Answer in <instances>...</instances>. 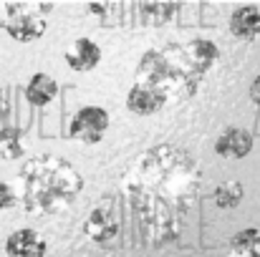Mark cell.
I'll use <instances>...</instances> for the list:
<instances>
[{
    "instance_id": "11",
    "label": "cell",
    "mask_w": 260,
    "mask_h": 257,
    "mask_svg": "<svg viewBox=\"0 0 260 257\" xmlns=\"http://www.w3.org/2000/svg\"><path fill=\"white\" fill-rule=\"evenodd\" d=\"M56 93H58V84L48 74H33L25 84V101L30 106H38V108L48 106L56 98Z\"/></svg>"
},
{
    "instance_id": "10",
    "label": "cell",
    "mask_w": 260,
    "mask_h": 257,
    "mask_svg": "<svg viewBox=\"0 0 260 257\" xmlns=\"http://www.w3.org/2000/svg\"><path fill=\"white\" fill-rule=\"evenodd\" d=\"M230 33L240 41H260V8L240 5L230 15Z\"/></svg>"
},
{
    "instance_id": "8",
    "label": "cell",
    "mask_w": 260,
    "mask_h": 257,
    "mask_svg": "<svg viewBox=\"0 0 260 257\" xmlns=\"http://www.w3.org/2000/svg\"><path fill=\"white\" fill-rule=\"evenodd\" d=\"M250 152H253V134L240 126H230L215 139V154L220 159H245Z\"/></svg>"
},
{
    "instance_id": "6",
    "label": "cell",
    "mask_w": 260,
    "mask_h": 257,
    "mask_svg": "<svg viewBox=\"0 0 260 257\" xmlns=\"http://www.w3.org/2000/svg\"><path fill=\"white\" fill-rule=\"evenodd\" d=\"M101 58H104V51H101V46H99L96 41H91V38H74V41L69 43V48L63 51L66 66H69L71 71H76V74L93 71V68L101 63Z\"/></svg>"
},
{
    "instance_id": "7",
    "label": "cell",
    "mask_w": 260,
    "mask_h": 257,
    "mask_svg": "<svg viewBox=\"0 0 260 257\" xmlns=\"http://www.w3.org/2000/svg\"><path fill=\"white\" fill-rule=\"evenodd\" d=\"M86 237L91 242L99 245H109L119 237V219L109 207H93L86 217V227H84Z\"/></svg>"
},
{
    "instance_id": "3",
    "label": "cell",
    "mask_w": 260,
    "mask_h": 257,
    "mask_svg": "<svg viewBox=\"0 0 260 257\" xmlns=\"http://www.w3.org/2000/svg\"><path fill=\"white\" fill-rule=\"evenodd\" d=\"M84 174L69 159L41 154L28 159L18 171V197L28 214H58L69 209L84 192Z\"/></svg>"
},
{
    "instance_id": "18",
    "label": "cell",
    "mask_w": 260,
    "mask_h": 257,
    "mask_svg": "<svg viewBox=\"0 0 260 257\" xmlns=\"http://www.w3.org/2000/svg\"><path fill=\"white\" fill-rule=\"evenodd\" d=\"M3 108H5V103H3V88H0V114H3Z\"/></svg>"
},
{
    "instance_id": "19",
    "label": "cell",
    "mask_w": 260,
    "mask_h": 257,
    "mask_svg": "<svg viewBox=\"0 0 260 257\" xmlns=\"http://www.w3.org/2000/svg\"><path fill=\"white\" fill-rule=\"evenodd\" d=\"M225 257H238V255H233V252H228V255H225Z\"/></svg>"
},
{
    "instance_id": "2",
    "label": "cell",
    "mask_w": 260,
    "mask_h": 257,
    "mask_svg": "<svg viewBox=\"0 0 260 257\" xmlns=\"http://www.w3.org/2000/svg\"><path fill=\"white\" fill-rule=\"evenodd\" d=\"M217 58L220 48L210 38H189L162 48H149L137 63L134 86L154 91L167 106L174 101H187Z\"/></svg>"
},
{
    "instance_id": "16",
    "label": "cell",
    "mask_w": 260,
    "mask_h": 257,
    "mask_svg": "<svg viewBox=\"0 0 260 257\" xmlns=\"http://www.w3.org/2000/svg\"><path fill=\"white\" fill-rule=\"evenodd\" d=\"M18 204H20V197H18V192L13 189V184L0 181V209H13V207H18Z\"/></svg>"
},
{
    "instance_id": "12",
    "label": "cell",
    "mask_w": 260,
    "mask_h": 257,
    "mask_svg": "<svg viewBox=\"0 0 260 257\" xmlns=\"http://www.w3.org/2000/svg\"><path fill=\"white\" fill-rule=\"evenodd\" d=\"M25 136L18 126H3L0 129V159L3 162H18L25 157Z\"/></svg>"
},
{
    "instance_id": "17",
    "label": "cell",
    "mask_w": 260,
    "mask_h": 257,
    "mask_svg": "<svg viewBox=\"0 0 260 257\" xmlns=\"http://www.w3.org/2000/svg\"><path fill=\"white\" fill-rule=\"evenodd\" d=\"M248 93H250V101H253L255 106H260V76L253 79V84H250V91H248Z\"/></svg>"
},
{
    "instance_id": "5",
    "label": "cell",
    "mask_w": 260,
    "mask_h": 257,
    "mask_svg": "<svg viewBox=\"0 0 260 257\" xmlns=\"http://www.w3.org/2000/svg\"><path fill=\"white\" fill-rule=\"evenodd\" d=\"M109 111L104 106H96V103H88L84 108H79L69 124V136L74 141H81V144H99L109 129Z\"/></svg>"
},
{
    "instance_id": "4",
    "label": "cell",
    "mask_w": 260,
    "mask_h": 257,
    "mask_svg": "<svg viewBox=\"0 0 260 257\" xmlns=\"http://www.w3.org/2000/svg\"><path fill=\"white\" fill-rule=\"evenodd\" d=\"M53 5L43 3H0V30L18 43H33L48 30V13Z\"/></svg>"
},
{
    "instance_id": "1",
    "label": "cell",
    "mask_w": 260,
    "mask_h": 257,
    "mask_svg": "<svg viewBox=\"0 0 260 257\" xmlns=\"http://www.w3.org/2000/svg\"><path fill=\"white\" fill-rule=\"evenodd\" d=\"M200 169L177 144H157L139 154L121 176V192L149 245L174 242L200 197Z\"/></svg>"
},
{
    "instance_id": "14",
    "label": "cell",
    "mask_w": 260,
    "mask_h": 257,
    "mask_svg": "<svg viewBox=\"0 0 260 257\" xmlns=\"http://www.w3.org/2000/svg\"><path fill=\"white\" fill-rule=\"evenodd\" d=\"M243 199H245V187L238 179L222 181L212 189V202L217 209H235V207H240Z\"/></svg>"
},
{
    "instance_id": "13",
    "label": "cell",
    "mask_w": 260,
    "mask_h": 257,
    "mask_svg": "<svg viewBox=\"0 0 260 257\" xmlns=\"http://www.w3.org/2000/svg\"><path fill=\"white\" fill-rule=\"evenodd\" d=\"M182 10L179 3H139L142 25H165Z\"/></svg>"
},
{
    "instance_id": "15",
    "label": "cell",
    "mask_w": 260,
    "mask_h": 257,
    "mask_svg": "<svg viewBox=\"0 0 260 257\" xmlns=\"http://www.w3.org/2000/svg\"><path fill=\"white\" fill-rule=\"evenodd\" d=\"M230 252L238 257H260V230L248 227L233 235L230 240Z\"/></svg>"
},
{
    "instance_id": "9",
    "label": "cell",
    "mask_w": 260,
    "mask_h": 257,
    "mask_svg": "<svg viewBox=\"0 0 260 257\" xmlns=\"http://www.w3.org/2000/svg\"><path fill=\"white\" fill-rule=\"evenodd\" d=\"M5 252L8 257H43L48 252V242L41 232L23 227L5 240Z\"/></svg>"
}]
</instances>
